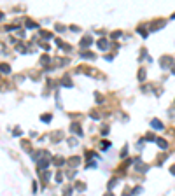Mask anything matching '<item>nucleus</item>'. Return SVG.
Returning a JSON list of instances; mask_svg holds the SVG:
<instances>
[{
  "label": "nucleus",
  "instance_id": "1",
  "mask_svg": "<svg viewBox=\"0 0 175 196\" xmlns=\"http://www.w3.org/2000/svg\"><path fill=\"white\" fill-rule=\"evenodd\" d=\"M152 126H154L156 130H161V128H163V124H161L159 121H152Z\"/></svg>",
  "mask_w": 175,
  "mask_h": 196
}]
</instances>
